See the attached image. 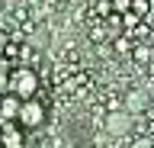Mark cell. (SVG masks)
I'll use <instances>...</instances> for the list:
<instances>
[{
	"instance_id": "1",
	"label": "cell",
	"mask_w": 154,
	"mask_h": 148,
	"mask_svg": "<svg viewBox=\"0 0 154 148\" xmlns=\"http://www.w3.org/2000/svg\"><path fill=\"white\" fill-rule=\"evenodd\" d=\"M3 93H13L16 100H32V97L38 93V74H35V68H29V65L13 68Z\"/></svg>"
},
{
	"instance_id": "2",
	"label": "cell",
	"mask_w": 154,
	"mask_h": 148,
	"mask_svg": "<svg viewBox=\"0 0 154 148\" xmlns=\"http://www.w3.org/2000/svg\"><path fill=\"white\" fill-rule=\"evenodd\" d=\"M45 122V103L42 100H23V106H19V116H16V126L19 129H38Z\"/></svg>"
},
{
	"instance_id": "3",
	"label": "cell",
	"mask_w": 154,
	"mask_h": 148,
	"mask_svg": "<svg viewBox=\"0 0 154 148\" xmlns=\"http://www.w3.org/2000/svg\"><path fill=\"white\" fill-rule=\"evenodd\" d=\"M103 126H106V132H109L112 138H122V135H128V132H132L135 116H128L125 109H112V113H106Z\"/></svg>"
},
{
	"instance_id": "4",
	"label": "cell",
	"mask_w": 154,
	"mask_h": 148,
	"mask_svg": "<svg viewBox=\"0 0 154 148\" xmlns=\"http://www.w3.org/2000/svg\"><path fill=\"white\" fill-rule=\"evenodd\" d=\"M23 145H26V129H19L16 122L0 129V148H23Z\"/></svg>"
},
{
	"instance_id": "5",
	"label": "cell",
	"mask_w": 154,
	"mask_h": 148,
	"mask_svg": "<svg viewBox=\"0 0 154 148\" xmlns=\"http://www.w3.org/2000/svg\"><path fill=\"white\" fill-rule=\"evenodd\" d=\"M19 106H23V100H16L13 93H0V119H7V122H16Z\"/></svg>"
},
{
	"instance_id": "6",
	"label": "cell",
	"mask_w": 154,
	"mask_h": 148,
	"mask_svg": "<svg viewBox=\"0 0 154 148\" xmlns=\"http://www.w3.org/2000/svg\"><path fill=\"white\" fill-rule=\"evenodd\" d=\"M125 113H128V116H138V113H144V109H148V97H144L141 90H128V93H125Z\"/></svg>"
},
{
	"instance_id": "7",
	"label": "cell",
	"mask_w": 154,
	"mask_h": 148,
	"mask_svg": "<svg viewBox=\"0 0 154 148\" xmlns=\"http://www.w3.org/2000/svg\"><path fill=\"white\" fill-rule=\"evenodd\" d=\"M128 13H135L138 20H151V0H132Z\"/></svg>"
},
{
	"instance_id": "8",
	"label": "cell",
	"mask_w": 154,
	"mask_h": 148,
	"mask_svg": "<svg viewBox=\"0 0 154 148\" xmlns=\"http://www.w3.org/2000/svg\"><path fill=\"white\" fill-rule=\"evenodd\" d=\"M119 20H122V32H125V36H128V32H132V29H138V26H141V23H144V20H138L135 13H122Z\"/></svg>"
},
{
	"instance_id": "9",
	"label": "cell",
	"mask_w": 154,
	"mask_h": 148,
	"mask_svg": "<svg viewBox=\"0 0 154 148\" xmlns=\"http://www.w3.org/2000/svg\"><path fill=\"white\" fill-rule=\"evenodd\" d=\"M10 71H13V65L7 61V55H0V93L7 90V80H10Z\"/></svg>"
},
{
	"instance_id": "10",
	"label": "cell",
	"mask_w": 154,
	"mask_h": 148,
	"mask_svg": "<svg viewBox=\"0 0 154 148\" xmlns=\"http://www.w3.org/2000/svg\"><path fill=\"white\" fill-rule=\"evenodd\" d=\"M135 49V42H132V36H119V39H116V52H119V55H125V52H132Z\"/></svg>"
},
{
	"instance_id": "11",
	"label": "cell",
	"mask_w": 154,
	"mask_h": 148,
	"mask_svg": "<svg viewBox=\"0 0 154 148\" xmlns=\"http://www.w3.org/2000/svg\"><path fill=\"white\" fill-rule=\"evenodd\" d=\"M128 3H132V0H109V7H112V13H116V16L128 13Z\"/></svg>"
},
{
	"instance_id": "12",
	"label": "cell",
	"mask_w": 154,
	"mask_h": 148,
	"mask_svg": "<svg viewBox=\"0 0 154 148\" xmlns=\"http://www.w3.org/2000/svg\"><path fill=\"white\" fill-rule=\"evenodd\" d=\"M106 26H109V29H122V20H119V16H116V13H109V16H106Z\"/></svg>"
},
{
	"instance_id": "13",
	"label": "cell",
	"mask_w": 154,
	"mask_h": 148,
	"mask_svg": "<svg viewBox=\"0 0 154 148\" xmlns=\"http://www.w3.org/2000/svg\"><path fill=\"white\" fill-rule=\"evenodd\" d=\"M135 58H138V61H148V58H151V52H148V49H144V45H135Z\"/></svg>"
},
{
	"instance_id": "14",
	"label": "cell",
	"mask_w": 154,
	"mask_h": 148,
	"mask_svg": "<svg viewBox=\"0 0 154 148\" xmlns=\"http://www.w3.org/2000/svg\"><path fill=\"white\" fill-rule=\"evenodd\" d=\"M132 148H154V142H151V138H138Z\"/></svg>"
},
{
	"instance_id": "15",
	"label": "cell",
	"mask_w": 154,
	"mask_h": 148,
	"mask_svg": "<svg viewBox=\"0 0 154 148\" xmlns=\"http://www.w3.org/2000/svg\"><path fill=\"white\" fill-rule=\"evenodd\" d=\"M100 13H103V20L109 16V13H112V7H109V0H103V3H100Z\"/></svg>"
},
{
	"instance_id": "16",
	"label": "cell",
	"mask_w": 154,
	"mask_h": 148,
	"mask_svg": "<svg viewBox=\"0 0 154 148\" xmlns=\"http://www.w3.org/2000/svg\"><path fill=\"white\" fill-rule=\"evenodd\" d=\"M23 148H29V145H23Z\"/></svg>"
}]
</instances>
